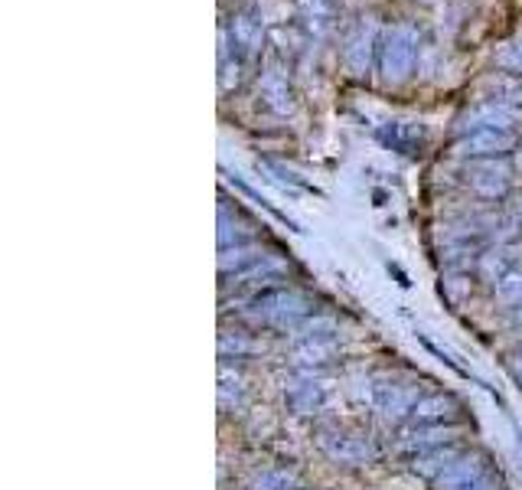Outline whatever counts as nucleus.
<instances>
[{
  "label": "nucleus",
  "mask_w": 522,
  "mask_h": 490,
  "mask_svg": "<svg viewBox=\"0 0 522 490\" xmlns=\"http://www.w3.org/2000/svg\"><path fill=\"white\" fill-rule=\"evenodd\" d=\"M421 56V30L415 23H392L379 43V72L385 85H402L415 72Z\"/></svg>",
  "instance_id": "f257e3e1"
},
{
  "label": "nucleus",
  "mask_w": 522,
  "mask_h": 490,
  "mask_svg": "<svg viewBox=\"0 0 522 490\" xmlns=\"http://www.w3.org/2000/svg\"><path fill=\"white\" fill-rule=\"evenodd\" d=\"M310 314V298L301 291H284V288H275V291H261L258 298L252 301V308H248V317L258 324H268V327H291L297 324L301 317Z\"/></svg>",
  "instance_id": "f03ea898"
},
{
  "label": "nucleus",
  "mask_w": 522,
  "mask_h": 490,
  "mask_svg": "<svg viewBox=\"0 0 522 490\" xmlns=\"http://www.w3.org/2000/svg\"><path fill=\"white\" fill-rule=\"evenodd\" d=\"M379 23L372 20V17H359L353 23V30L346 33V40H343V66L350 76L356 79H363L369 76V69H372V56L379 53Z\"/></svg>",
  "instance_id": "7ed1b4c3"
},
{
  "label": "nucleus",
  "mask_w": 522,
  "mask_h": 490,
  "mask_svg": "<svg viewBox=\"0 0 522 490\" xmlns=\"http://www.w3.org/2000/svg\"><path fill=\"white\" fill-rule=\"evenodd\" d=\"M222 46H226L232 56H239L242 63L261 56V49H265V27H261V17L255 10H239V14L229 20V27L222 30Z\"/></svg>",
  "instance_id": "20e7f679"
},
{
  "label": "nucleus",
  "mask_w": 522,
  "mask_h": 490,
  "mask_svg": "<svg viewBox=\"0 0 522 490\" xmlns=\"http://www.w3.org/2000/svg\"><path fill=\"white\" fill-rule=\"evenodd\" d=\"M258 92H261V102H265L271 115L288 118L294 112L291 76L278 59H265V66H261V79H258Z\"/></svg>",
  "instance_id": "39448f33"
},
{
  "label": "nucleus",
  "mask_w": 522,
  "mask_h": 490,
  "mask_svg": "<svg viewBox=\"0 0 522 490\" xmlns=\"http://www.w3.org/2000/svg\"><path fill=\"white\" fill-rule=\"evenodd\" d=\"M457 154L470 157V161H493V157H503L516 147V131H500V128H480L467 131L457 138Z\"/></svg>",
  "instance_id": "423d86ee"
},
{
  "label": "nucleus",
  "mask_w": 522,
  "mask_h": 490,
  "mask_svg": "<svg viewBox=\"0 0 522 490\" xmlns=\"http://www.w3.org/2000/svg\"><path fill=\"white\" fill-rule=\"evenodd\" d=\"M522 121V108L513 105L509 98H490V102L474 105L470 112L461 118V134L467 131H480V128H500V131H516Z\"/></svg>",
  "instance_id": "0eeeda50"
},
{
  "label": "nucleus",
  "mask_w": 522,
  "mask_h": 490,
  "mask_svg": "<svg viewBox=\"0 0 522 490\" xmlns=\"http://www.w3.org/2000/svg\"><path fill=\"white\" fill-rule=\"evenodd\" d=\"M317 445L333 464H369L376 458L372 441L366 435H353V432H323L317 438Z\"/></svg>",
  "instance_id": "6e6552de"
},
{
  "label": "nucleus",
  "mask_w": 522,
  "mask_h": 490,
  "mask_svg": "<svg viewBox=\"0 0 522 490\" xmlns=\"http://www.w3.org/2000/svg\"><path fill=\"white\" fill-rule=\"evenodd\" d=\"M369 399H372V406H376L385 419H412V409H415V402L421 399L418 392L412 386H405V383H392V379H376L372 383V392H369Z\"/></svg>",
  "instance_id": "1a4fd4ad"
},
{
  "label": "nucleus",
  "mask_w": 522,
  "mask_h": 490,
  "mask_svg": "<svg viewBox=\"0 0 522 490\" xmlns=\"http://www.w3.org/2000/svg\"><path fill=\"white\" fill-rule=\"evenodd\" d=\"M467 187L483 200H500L509 190V167L503 161H474L467 170Z\"/></svg>",
  "instance_id": "9d476101"
},
{
  "label": "nucleus",
  "mask_w": 522,
  "mask_h": 490,
  "mask_svg": "<svg viewBox=\"0 0 522 490\" xmlns=\"http://www.w3.org/2000/svg\"><path fill=\"white\" fill-rule=\"evenodd\" d=\"M297 20L314 40H323V36L337 30L340 7L337 0H297Z\"/></svg>",
  "instance_id": "9b49d317"
},
{
  "label": "nucleus",
  "mask_w": 522,
  "mask_h": 490,
  "mask_svg": "<svg viewBox=\"0 0 522 490\" xmlns=\"http://www.w3.org/2000/svg\"><path fill=\"white\" fill-rule=\"evenodd\" d=\"M490 464L483 455H477V451H461V458H457L451 468H447L438 481H434V487L438 490H461L467 487L470 481H477L480 474H487Z\"/></svg>",
  "instance_id": "f8f14e48"
},
{
  "label": "nucleus",
  "mask_w": 522,
  "mask_h": 490,
  "mask_svg": "<svg viewBox=\"0 0 522 490\" xmlns=\"http://www.w3.org/2000/svg\"><path fill=\"white\" fill-rule=\"evenodd\" d=\"M379 141L399 154H418L428 141V131L415 121H389V125L379 128Z\"/></svg>",
  "instance_id": "ddd939ff"
},
{
  "label": "nucleus",
  "mask_w": 522,
  "mask_h": 490,
  "mask_svg": "<svg viewBox=\"0 0 522 490\" xmlns=\"http://www.w3.org/2000/svg\"><path fill=\"white\" fill-rule=\"evenodd\" d=\"M454 438V428H444V425H421L415 432H408L402 441H399V451L402 455H425V451H434V448H444V441Z\"/></svg>",
  "instance_id": "4468645a"
},
{
  "label": "nucleus",
  "mask_w": 522,
  "mask_h": 490,
  "mask_svg": "<svg viewBox=\"0 0 522 490\" xmlns=\"http://www.w3.org/2000/svg\"><path fill=\"white\" fill-rule=\"evenodd\" d=\"M461 458V448H434V451H425V455H418L415 464H412V471L418 477H425V481H438V477L451 468V464Z\"/></svg>",
  "instance_id": "2eb2a0df"
},
{
  "label": "nucleus",
  "mask_w": 522,
  "mask_h": 490,
  "mask_svg": "<svg viewBox=\"0 0 522 490\" xmlns=\"http://www.w3.org/2000/svg\"><path fill=\"white\" fill-rule=\"evenodd\" d=\"M457 409L454 396H444V392H434V396H425L415 402L412 409V419L415 422H425V425H441L444 419H451Z\"/></svg>",
  "instance_id": "dca6fc26"
},
{
  "label": "nucleus",
  "mask_w": 522,
  "mask_h": 490,
  "mask_svg": "<svg viewBox=\"0 0 522 490\" xmlns=\"http://www.w3.org/2000/svg\"><path fill=\"white\" fill-rule=\"evenodd\" d=\"M323 402V386L317 383V379H301V383H294L288 389V409L294 415H310L317 412Z\"/></svg>",
  "instance_id": "f3484780"
},
{
  "label": "nucleus",
  "mask_w": 522,
  "mask_h": 490,
  "mask_svg": "<svg viewBox=\"0 0 522 490\" xmlns=\"http://www.w3.org/2000/svg\"><path fill=\"white\" fill-rule=\"evenodd\" d=\"M493 63H496V69H500V72H506V76L522 79V33L509 36V40L496 49Z\"/></svg>",
  "instance_id": "a211bd4d"
},
{
  "label": "nucleus",
  "mask_w": 522,
  "mask_h": 490,
  "mask_svg": "<svg viewBox=\"0 0 522 490\" xmlns=\"http://www.w3.org/2000/svg\"><path fill=\"white\" fill-rule=\"evenodd\" d=\"M248 490H297V474H291L288 468H268L255 477Z\"/></svg>",
  "instance_id": "6ab92c4d"
},
{
  "label": "nucleus",
  "mask_w": 522,
  "mask_h": 490,
  "mask_svg": "<svg viewBox=\"0 0 522 490\" xmlns=\"http://www.w3.org/2000/svg\"><path fill=\"white\" fill-rule=\"evenodd\" d=\"M242 399H245V383L239 376H232L226 366H222V376H219V402H222V409H235Z\"/></svg>",
  "instance_id": "aec40b11"
},
{
  "label": "nucleus",
  "mask_w": 522,
  "mask_h": 490,
  "mask_svg": "<svg viewBox=\"0 0 522 490\" xmlns=\"http://www.w3.org/2000/svg\"><path fill=\"white\" fill-rule=\"evenodd\" d=\"M496 294L506 301V304H522V265L513 268L503 281H500V288H496Z\"/></svg>",
  "instance_id": "412c9836"
},
{
  "label": "nucleus",
  "mask_w": 522,
  "mask_h": 490,
  "mask_svg": "<svg viewBox=\"0 0 522 490\" xmlns=\"http://www.w3.org/2000/svg\"><path fill=\"white\" fill-rule=\"evenodd\" d=\"M219 350H222V357H229V353H235V357H239V353H252V350H258V343H255V340H245V337L222 334Z\"/></svg>",
  "instance_id": "4be33fe9"
},
{
  "label": "nucleus",
  "mask_w": 522,
  "mask_h": 490,
  "mask_svg": "<svg viewBox=\"0 0 522 490\" xmlns=\"http://www.w3.org/2000/svg\"><path fill=\"white\" fill-rule=\"evenodd\" d=\"M461 490H503V487H500V481H496V477L487 471V474H480L477 481H470V484L461 487Z\"/></svg>",
  "instance_id": "5701e85b"
},
{
  "label": "nucleus",
  "mask_w": 522,
  "mask_h": 490,
  "mask_svg": "<svg viewBox=\"0 0 522 490\" xmlns=\"http://www.w3.org/2000/svg\"><path fill=\"white\" fill-rule=\"evenodd\" d=\"M509 373H513V379L522 386V353H519L516 360H509Z\"/></svg>",
  "instance_id": "b1692460"
},
{
  "label": "nucleus",
  "mask_w": 522,
  "mask_h": 490,
  "mask_svg": "<svg viewBox=\"0 0 522 490\" xmlns=\"http://www.w3.org/2000/svg\"><path fill=\"white\" fill-rule=\"evenodd\" d=\"M509 102H513V105H519V108H522V85H516V89L509 92Z\"/></svg>",
  "instance_id": "393cba45"
},
{
  "label": "nucleus",
  "mask_w": 522,
  "mask_h": 490,
  "mask_svg": "<svg viewBox=\"0 0 522 490\" xmlns=\"http://www.w3.org/2000/svg\"><path fill=\"white\" fill-rule=\"evenodd\" d=\"M516 167L522 170V144H519V151H516Z\"/></svg>",
  "instance_id": "a878e982"
}]
</instances>
